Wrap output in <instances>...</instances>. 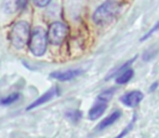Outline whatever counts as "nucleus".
Wrapping results in <instances>:
<instances>
[{"mask_svg": "<svg viewBox=\"0 0 159 138\" xmlns=\"http://www.w3.org/2000/svg\"><path fill=\"white\" fill-rule=\"evenodd\" d=\"M120 11V3L116 0H107L93 13V21L98 25H104L113 21Z\"/></svg>", "mask_w": 159, "mask_h": 138, "instance_id": "1", "label": "nucleus"}, {"mask_svg": "<svg viewBox=\"0 0 159 138\" xmlns=\"http://www.w3.org/2000/svg\"><path fill=\"white\" fill-rule=\"evenodd\" d=\"M30 27L27 22L20 21L12 26L10 32V42L15 49H23L30 39Z\"/></svg>", "mask_w": 159, "mask_h": 138, "instance_id": "2", "label": "nucleus"}, {"mask_svg": "<svg viewBox=\"0 0 159 138\" xmlns=\"http://www.w3.org/2000/svg\"><path fill=\"white\" fill-rule=\"evenodd\" d=\"M48 41V34L46 32V30L41 27H36L28 42L30 52L35 56H42L47 51Z\"/></svg>", "mask_w": 159, "mask_h": 138, "instance_id": "3", "label": "nucleus"}, {"mask_svg": "<svg viewBox=\"0 0 159 138\" xmlns=\"http://www.w3.org/2000/svg\"><path fill=\"white\" fill-rule=\"evenodd\" d=\"M67 34H68L67 26L63 23L55 22V23L51 24L49 27L48 40L53 45H59V44L63 43L65 38L67 37Z\"/></svg>", "mask_w": 159, "mask_h": 138, "instance_id": "4", "label": "nucleus"}, {"mask_svg": "<svg viewBox=\"0 0 159 138\" xmlns=\"http://www.w3.org/2000/svg\"><path fill=\"white\" fill-rule=\"evenodd\" d=\"M60 94V90L57 86H53L52 88H50L49 91H47L44 94H42L40 97H38L37 99H36L34 103H32L30 105V106L26 108V110L30 111V110H33V109L37 108V107L41 106V105L48 103L49 101H51L52 98H54L55 96H57V95Z\"/></svg>", "mask_w": 159, "mask_h": 138, "instance_id": "5", "label": "nucleus"}, {"mask_svg": "<svg viewBox=\"0 0 159 138\" xmlns=\"http://www.w3.org/2000/svg\"><path fill=\"white\" fill-rule=\"evenodd\" d=\"M82 72L84 71L81 69H68V70L64 71H53V72L50 73V78L59 80V81H69V80L77 78Z\"/></svg>", "mask_w": 159, "mask_h": 138, "instance_id": "6", "label": "nucleus"}, {"mask_svg": "<svg viewBox=\"0 0 159 138\" xmlns=\"http://www.w3.org/2000/svg\"><path fill=\"white\" fill-rule=\"evenodd\" d=\"M143 99V94L140 91H132L121 97V101L128 107H135Z\"/></svg>", "mask_w": 159, "mask_h": 138, "instance_id": "7", "label": "nucleus"}, {"mask_svg": "<svg viewBox=\"0 0 159 138\" xmlns=\"http://www.w3.org/2000/svg\"><path fill=\"white\" fill-rule=\"evenodd\" d=\"M106 107H107L106 103L98 101V103H96L94 106L90 109V111H89V119L92 120V121L98 120V118L104 113V111L106 110Z\"/></svg>", "mask_w": 159, "mask_h": 138, "instance_id": "8", "label": "nucleus"}, {"mask_svg": "<svg viewBox=\"0 0 159 138\" xmlns=\"http://www.w3.org/2000/svg\"><path fill=\"white\" fill-rule=\"evenodd\" d=\"M120 115H121V112H120L119 110L113 112L111 115H108L107 118H105L103 121H101L100 123H98V125L96 126V130H98V131H102V130H104V128L111 126V124H114L118 119H119Z\"/></svg>", "mask_w": 159, "mask_h": 138, "instance_id": "9", "label": "nucleus"}, {"mask_svg": "<svg viewBox=\"0 0 159 138\" xmlns=\"http://www.w3.org/2000/svg\"><path fill=\"white\" fill-rule=\"evenodd\" d=\"M133 73L134 72H133V70H132L131 68H128L127 70L122 71V72L118 75L117 79H116V82H117L118 84L127 83V82H129L130 80H131V78L133 77Z\"/></svg>", "mask_w": 159, "mask_h": 138, "instance_id": "10", "label": "nucleus"}, {"mask_svg": "<svg viewBox=\"0 0 159 138\" xmlns=\"http://www.w3.org/2000/svg\"><path fill=\"white\" fill-rule=\"evenodd\" d=\"M20 96H21V95H20L19 93H12V94H10V95H7L6 97H3V98L0 99V105H2V106H9V105H12L13 103H15V101H19Z\"/></svg>", "mask_w": 159, "mask_h": 138, "instance_id": "11", "label": "nucleus"}, {"mask_svg": "<svg viewBox=\"0 0 159 138\" xmlns=\"http://www.w3.org/2000/svg\"><path fill=\"white\" fill-rule=\"evenodd\" d=\"M115 88H108V90L104 91V92H102L100 95H98V101H104V103H107V101H109V99L113 97L114 93H115Z\"/></svg>", "mask_w": 159, "mask_h": 138, "instance_id": "12", "label": "nucleus"}, {"mask_svg": "<svg viewBox=\"0 0 159 138\" xmlns=\"http://www.w3.org/2000/svg\"><path fill=\"white\" fill-rule=\"evenodd\" d=\"M66 117L68 118L70 121H73L76 123V122H78L80 119H81L82 113H81V111H79V110H69L66 112Z\"/></svg>", "mask_w": 159, "mask_h": 138, "instance_id": "13", "label": "nucleus"}, {"mask_svg": "<svg viewBox=\"0 0 159 138\" xmlns=\"http://www.w3.org/2000/svg\"><path fill=\"white\" fill-rule=\"evenodd\" d=\"M134 121H135V115H134V118H133V120H132V122H131V123H130V124H129V125H128V126H127V127H126V128H125V130H124V131H122V132H121V133H120V134H119V135H118V136H117V137H116V138H124L125 136H126V135L128 134V133H129V132H130V131H131V130H132V127H133V124H134Z\"/></svg>", "mask_w": 159, "mask_h": 138, "instance_id": "14", "label": "nucleus"}, {"mask_svg": "<svg viewBox=\"0 0 159 138\" xmlns=\"http://www.w3.org/2000/svg\"><path fill=\"white\" fill-rule=\"evenodd\" d=\"M33 1L37 6H39V8H43V6H48V4L50 3L51 0H33Z\"/></svg>", "mask_w": 159, "mask_h": 138, "instance_id": "15", "label": "nucleus"}, {"mask_svg": "<svg viewBox=\"0 0 159 138\" xmlns=\"http://www.w3.org/2000/svg\"><path fill=\"white\" fill-rule=\"evenodd\" d=\"M157 29H159V23H157V24H156V25H155V26H154V27H153V28H152V29H151V30H149V32H147V34H146V35H145V36H144V37H143V38H142V40H145V39H147V38H148V37H149V36H152V34H153V32H156V30H157Z\"/></svg>", "mask_w": 159, "mask_h": 138, "instance_id": "16", "label": "nucleus"}, {"mask_svg": "<svg viewBox=\"0 0 159 138\" xmlns=\"http://www.w3.org/2000/svg\"><path fill=\"white\" fill-rule=\"evenodd\" d=\"M28 0H16V6L20 9H25L26 4H27Z\"/></svg>", "mask_w": 159, "mask_h": 138, "instance_id": "17", "label": "nucleus"}, {"mask_svg": "<svg viewBox=\"0 0 159 138\" xmlns=\"http://www.w3.org/2000/svg\"><path fill=\"white\" fill-rule=\"evenodd\" d=\"M156 85H157V83H154V84H153V88H151V91H154V90H155Z\"/></svg>", "mask_w": 159, "mask_h": 138, "instance_id": "18", "label": "nucleus"}]
</instances>
